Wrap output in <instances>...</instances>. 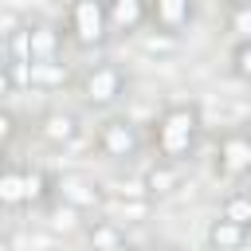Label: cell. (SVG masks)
I'll return each instance as SVG.
<instances>
[{
  "mask_svg": "<svg viewBox=\"0 0 251 251\" xmlns=\"http://www.w3.org/2000/svg\"><path fill=\"white\" fill-rule=\"evenodd\" d=\"M82 231H86L90 251H129V247H126V231H122V224H118V220H110V216L90 220Z\"/></svg>",
  "mask_w": 251,
  "mask_h": 251,
  "instance_id": "12",
  "label": "cell"
},
{
  "mask_svg": "<svg viewBox=\"0 0 251 251\" xmlns=\"http://www.w3.org/2000/svg\"><path fill=\"white\" fill-rule=\"evenodd\" d=\"M220 216L231 220V224H239V227H251V192H227Z\"/></svg>",
  "mask_w": 251,
  "mask_h": 251,
  "instance_id": "18",
  "label": "cell"
},
{
  "mask_svg": "<svg viewBox=\"0 0 251 251\" xmlns=\"http://www.w3.org/2000/svg\"><path fill=\"white\" fill-rule=\"evenodd\" d=\"M16 129H20L16 114H12V110H4V114H0V145H4V149L16 141Z\"/></svg>",
  "mask_w": 251,
  "mask_h": 251,
  "instance_id": "21",
  "label": "cell"
},
{
  "mask_svg": "<svg viewBox=\"0 0 251 251\" xmlns=\"http://www.w3.org/2000/svg\"><path fill=\"white\" fill-rule=\"evenodd\" d=\"M78 90H82V98H86L90 106L106 110V106H114V102L126 94V71H122L118 63H94V67L82 75Z\"/></svg>",
  "mask_w": 251,
  "mask_h": 251,
  "instance_id": "3",
  "label": "cell"
},
{
  "mask_svg": "<svg viewBox=\"0 0 251 251\" xmlns=\"http://www.w3.org/2000/svg\"><path fill=\"white\" fill-rule=\"evenodd\" d=\"M110 8V24L114 31H129L137 35L145 24H149V0H106Z\"/></svg>",
  "mask_w": 251,
  "mask_h": 251,
  "instance_id": "11",
  "label": "cell"
},
{
  "mask_svg": "<svg viewBox=\"0 0 251 251\" xmlns=\"http://www.w3.org/2000/svg\"><path fill=\"white\" fill-rule=\"evenodd\" d=\"M231 75H235L239 82H247V86H251V39L231 47Z\"/></svg>",
  "mask_w": 251,
  "mask_h": 251,
  "instance_id": "20",
  "label": "cell"
},
{
  "mask_svg": "<svg viewBox=\"0 0 251 251\" xmlns=\"http://www.w3.org/2000/svg\"><path fill=\"white\" fill-rule=\"evenodd\" d=\"M94 145L110 161H129V157H137L141 137H137V126L129 118H106L98 126V133H94Z\"/></svg>",
  "mask_w": 251,
  "mask_h": 251,
  "instance_id": "4",
  "label": "cell"
},
{
  "mask_svg": "<svg viewBox=\"0 0 251 251\" xmlns=\"http://www.w3.org/2000/svg\"><path fill=\"white\" fill-rule=\"evenodd\" d=\"M0 251H12V235H4V239H0Z\"/></svg>",
  "mask_w": 251,
  "mask_h": 251,
  "instance_id": "24",
  "label": "cell"
},
{
  "mask_svg": "<svg viewBox=\"0 0 251 251\" xmlns=\"http://www.w3.org/2000/svg\"><path fill=\"white\" fill-rule=\"evenodd\" d=\"M145 251H176V247H165V243H157V247H145Z\"/></svg>",
  "mask_w": 251,
  "mask_h": 251,
  "instance_id": "25",
  "label": "cell"
},
{
  "mask_svg": "<svg viewBox=\"0 0 251 251\" xmlns=\"http://www.w3.org/2000/svg\"><path fill=\"white\" fill-rule=\"evenodd\" d=\"M63 82H67V63H59V59H51V63H31V86L55 90V86H63Z\"/></svg>",
  "mask_w": 251,
  "mask_h": 251,
  "instance_id": "17",
  "label": "cell"
},
{
  "mask_svg": "<svg viewBox=\"0 0 251 251\" xmlns=\"http://www.w3.org/2000/svg\"><path fill=\"white\" fill-rule=\"evenodd\" d=\"M24 184H27V208H47L55 200V176L47 169H24Z\"/></svg>",
  "mask_w": 251,
  "mask_h": 251,
  "instance_id": "14",
  "label": "cell"
},
{
  "mask_svg": "<svg viewBox=\"0 0 251 251\" xmlns=\"http://www.w3.org/2000/svg\"><path fill=\"white\" fill-rule=\"evenodd\" d=\"M47 227L71 235V231H82L86 224H82V212H78V208H71L67 200H51V204H47Z\"/></svg>",
  "mask_w": 251,
  "mask_h": 251,
  "instance_id": "16",
  "label": "cell"
},
{
  "mask_svg": "<svg viewBox=\"0 0 251 251\" xmlns=\"http://www.w3.org/2000/svg\"><path fill=\"white\" fill-rule=\"evenodd\" d=\"M192 12H196L192 0H149V24H153V31L173 35V39L192 24Z\"/></svg>",
  "mask_w": 251,
  "mask_h": 251,
  "instance_id": "7",
  "label": "cell"
},
{
  "mask_svg": "<svg viewBox=\"0 0 251 251\" xmlns=\"http://www.w3.org/2000/svg\"><path fill=\"white\" fill-rule=\"evenodd\" d=\"M196 133H200V110L192 102H173L161 110L157 126H153V145L161 153V161H184L196 145Z\"/></svg>",
  "mask_w": 251,
  "mask_h": 251,
  "instance_id": "1",
  "label": "cell"
},
{
  "mask_svg": "<svg viewBox=\"0 0 251 251\" xmlns=\"http://www.w3.org/2000/svg\"><path fill=\"white\" fill-rule=\"evenodd\" d=\"M63 51V31L55 24H27V63H51Z\"/></svg>",
  "mask_w": 251,
  "mask_h": 251,
  "instance_id": "9",
  "label": "cell"
},
{
  "mask_svg": "<svg viewBox=\"0 0 251 251\" xmlns=\"http://www.w3.org/2000/svg\"><path fill=\"white\" fill-rule=\"evenodd\" d=\"M141 47H145V51H173V47H176V39L157 31V39H153V35H141Z\"/></svg>",
  "mask_w": 251,
  "mask_h": 251,
  "instance_id": "22",
  "label": "cell"
},
{
  "mask_svg": "<svg viewBox=\"0 0 251 251\" xmlns=\"http://www.w3.org/2000/svg\"><path fill=\"white\" fill-rule=\"evenodd\" d=\"M216 169H220V176H227V180L251 176V133H247V129H227V133L220 137Z\"/></svg>",
  "mask_w": 251,
  "mask_h": 251,
  "instance_id": "5",
  "label": "cell"
},
{
  "mask_svg": "<svg viewBox=\"0 0 251 251\" xmlns=\"http://www.w3.org/2000/svg\"><path fill=\"white\" fill-rule=\"evenodd\" d=\"M243 129H247V133H251V118H247V122H243Z\"/></svg>",
  "mask_w": 251,
  "mask_h": 251,
  "instance_id": "26",
  "label": "cell"
},
{
  "mask_svg": "<svg viewBox=\"0 0 251 251\" xmlns=\"http://www.w3.org/2000/svg\"><path fill=\"white\" fill-rule=\"evenodd\" d=\"M227 31H231L239 43L251 39V4H239V8L227 12Z\"/></svg>",
  "mask_w": 251,
  "mask_h": 251,
  "instance_id": "19",
  "label": "cell"
},
{
  "mask_svg": "<svg viewBox=\"0 0 251 251\" xmlns=\"http://www.w3.org/2000/svg\"><path fill=\"white\" fill-rule=\"evenodd\" d=\"M55 200H67V204L78 208V212H90V208H102V204H106L102 188H98L94 180H86L82 173H63V176H55Z\"/></svg>",
  "mask_w": 251,
  "mask_h": 251,
  "instance_id": "6",
  "label": "cell"
},
{
  "mask_svg": "<svg viewBox=\"0 0 251 251\" xmlns=\"http://www.w3.org/2000/svg\"><path fill=\"white\" fill-rule=\"evenodd\" d=\"M0 204L4 208H24L27 204V184H24V169L20 165H4L0 173Z\"/></svg>",
  "mask_w": 251,
  "mask_h": 251,
  "instance_id": "15",
  "label": "cell"
},
{
  "mask_svg": "<svg viewBox=\"0 0 251 251\" xmlns=\"http://www.w3.org/2000/svg\"><path fill=\"white\" fill-rule=\"evenodd\" d=\"M110 31H114V24H110L106 0H71L67 4V35L75 47L98 51V47H106Z\"/></svg>",
  "mask_w": 251,
  "mask_h": 251,
  "instance_id": "2",
  "label": "cell"
},
{
  "mask_svg": "<svg viewBox=\"0 0 251 251\" xmlns=\"http://www.w3.org/2000/svg\"><path fill=\"white\" fill-rule=\"evenodd\" d=\"M247 235H251V227H239V224H231V220H212L208 224V247L212 251H239L243 243H247Z\"/></svg>",
  "mask_w": 251,
  "mask_h": 251,
  "instance_id": "13",
  "label": "cell"
},
{
  "mask_svg": "<svg viewBox=\"0 0 251 251\" xmlns=\"http://www.w3.org/2000/svg\"><path fill=\"white\" fill-rule=\"evenodd\" d=\"M180 184H184V176H180V165H176V161H157V165H149V169H145V180H141V188L149 192V200L176 196Z\"/></svg>",
  "mask_w": 251,
  "mask_h": 251,
  "instance_id": "10",
  "label": "cell"
},
{
  "mask_svg": "<svg viewBox=\"0 0 251 251\" xmlns=\"http://www.w3.org/2000/svg\"><path fill=\"white\" fill-rule=\"evenodd\" d=\"M220 4H224V8L231 12V8H239V4H251V0H220Z\"/></svg>",
  "mask_w": 251,
  "mask_h": 251,
  "instance_id": "23",
  "label": "cell"
},
{
  "mask_svg": "<svg viewBox=\"0 0 251 251\" xmlns=\"http://www.w3.org/2000/svg\"><path fill=\"white\" fill-rule=\"evenodd\" d=\"M35 137L63 149V145H71V141L78 137V118H75L71 110H43V114L35 118Z\"/></svg>",
  "mask_w": 251,
  "mask_h": 251,
  "instance_id": "8",
  "label": "cell"
}]
</instances>
